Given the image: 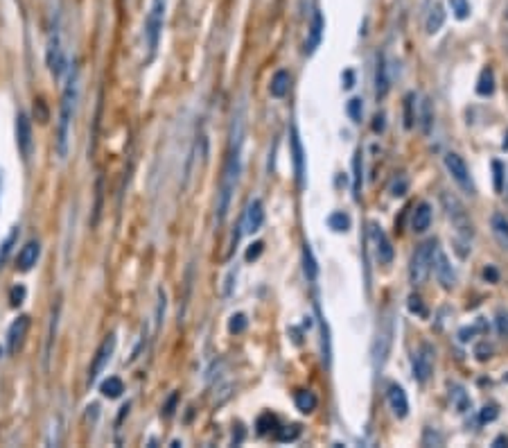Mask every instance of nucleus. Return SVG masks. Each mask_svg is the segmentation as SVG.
Segmentation results:
<instances>
[{
  "label": "nucleus",
  "instance_id": "nucleus-12",
  "mask_svg": "<svg viewBox=\"0 0 508 448\" xmlns=\"http://www.w3.org/2000/svg\"><path fill=\"white\" fill-rule=\"evenodd\" d=\"M291 161H294V174L298 179V186H305V149L301 143V136H298V129L291 127Z\"/></svg>",
  "mask_w": 508,
  "mask_h": 448
},
{
  "label": "nucleus",
  "instance_id": "nucleus-33",
  "mask_svg": "<svg viewBox=\"0 0 508 448\" xmlns=\"http://www.w3.org/2000/svg\"><path fill=\"white\" fill-rule=\"evenodd\" d=\"M420 118H422V131H424V134H429V129H431V104H429V100H424V102H422Z\"/></svg>",
  "mask_w": 508,
  "mask_h": 448
},
{
  "label": "nucleus",
  "instance_id": "nucleus-14",
  "mask_svg": "<svg viewBox=\"0 0 508 448\" xmlns=\"http://www.w3.org/2000/svg\"><path fill=\"white\" fill-rule=\"evenodd\" d=\"M28 328H30V317H28V315H21L19 319L12 321L10 330H7V351H10V353L19 351V346L23 344Z\"/></svg>",
  "mask_w": 508,
  "mask_h": 448
},
{
  "label": "nucleus",
  "instance_id": "nucleus-19",
  "mask_svg": "<svg viewBox=\"0 0 508 448\" xmlns=\"http://www.w3.org/2000/svg\"><path fill=\"white\" fill-rule=\"evenodd\" d=\"M289 84H291V77L287 71H276L271 77V84H269V93L273 97H285L289 93Z\"/></svg>",
  "mask_w": 508,
  "mask_h": 448
},
{
  "label": "nucleus",
  "instance_id": "nucleus-34",
  "mask_svg": "<svg viewBox=\"0 0 508 448\" xmlns=\"http://www.w3.org/2000/svg\"><path fill=\"white\" fill-rule=\"evenodd\" d=\"M348 113H351V118L355 122L362 120V100L360 97H353L351 102H348Z\"/></svg>",
  "mask_w": 508,
  "mask_h": 448
},
{
  "label": "nucleus",
  "instance_id": "nucleus-22",
  "mask_svg": "<svg viewBox=\"0 0 508 448\" xmlns=\"http://www.w3.org/2000/svg\"><path fill=\"white\" fill-rule=\"evenodd\" d=\"M294 403H296V408L301 412L310 414L316 408V396L310 392V389H298L296 396H294Z\"/></svg>",
  "mask_w": 508,
  "mask_h": 448
},
{
  "label": "nucleus",
  "instance_id": "nucleus-38",
  "mask_svg": "<svg viewBox=\"0 0 508 448\" xmlns=\"http://www.w3.org/2000/svg\"><path fill=\"white\" fill-rule=\"evenodd\" d=\"M298 433H301V430H298V426H291V430H285V433H280L278 437L282 439V442H287V439H296Z\"/></svg>",
  "mask_w": 508,
  "mask_h": 448
},
{
  "label": "nucleus",
  "instance_id": "nucleus-11",
  "mask_svg": "<svg viewBox=\"0 0 508 448\" xmlns=\"http://www.w3.org/2000/svg\"><path fill=\"white\" fill-rule=\"evenodd\" d=\"M371 240L375 245V256L382 265H389L393 261V247H391V240L387 238V234L382 231V227L378 222L371 224Z\"/></svg>",
  "mask_w": 508,
  "mask_h": 448
},
{
  "label": "nucleus",
  "instance_id": "nucleus-26",
  "mask_svg": "<svg viewBox=\"0 0 508 448\" xmlns=\"http://www.w3.org/2000/svg\"><path fill=\"white\" fill-rule=\"evenodd\" d=\"M447 5H449V10H452V14L459 21H465L470 16V12H472L468 0H447Z\"/></svg>",
  "mask_w": 508,
  "mask_h": 448
},
{
  "label": "nucleus",
  "instance_id": "nucleus-16",
  "mask_svg": "<svg viewBox=\"0 0 508 448\" xmlns=\"http://www.w3.org/2000/svg\"><path fill=\"white\" fill-rule=\"evenodd\" d=\"M39 256H41V245H39V240H30L28 245H25L21 252H19V270H23V272H30L32 268H35V265L39 263Z\"/></svg>",
  "mask_w": 508,
  "mask_h": 448
},
{
  "label": "nucleus",
  "instance_id": "nucleus-27",
  "mask_svg": "<svg viewBox=\"0 0 508 448\" xmlns=\"http://www.w3.org/2000/svg\"><path fill=\"white\" fill-rule=\"evenodd\" d=\"M495 91V77H493V71H484L481 73V80H479V86H477V93L479 95H490Z\"/></svg>",
  "mask_w": 508,
  "mask_h": 448
},
{
  "label": "nucleus",
  "instance_id": "nucleus-29",
  "mask_svg": "<svg viewBox=\"0 0 508 448\" xmlns=\"http://www.w3.org/2000/svg\"><path fill=\"white\" fill-rule=\"evenodd\" d=\"M303 261H305V277L310 279V281H314L316 279V261H314V256H312V249H310V245H305V249H303Z\"/></svg>",
  "mask_w": 508,
  "mask_h": 448
},
{
  "label": "nucleus",
  "instance_id": "nucleus-44",
  "mask_svg": "<svg viewBox=\"0 0 508 448\" xmlns=\"http://www.w3.org/2000/svg\"><path fill=\"white\" fill-rule=\"evenodd\" d=\"M499 444H506L508 446V437H497L495 442H493V446H499Z\"/></svg>",
  "mask_w": 508,
  "mask_h": 448
},
{
  "label": "nucleus",
  "instance_id": "nucleus-21",
  "mask_svg": "<svg viewBox=\"0 0 508 448\" xmlns=\"http://www.w3.org/2000/svg\"><path fill=\"white\" fill-rule=\"evenodd\" d=\"M443 23H445V10L440 5H434L427 16V23H424L427 25V32L429 35H436V32H440V28H443Z\"/></svg>",
  "mask_w": 508,
  "mask_h": 448
},
{
  "label": "nucleus",
  "instance_id": "nucleus-28",
  "mask_svg": "<svg viewBox=\"0 0 508 448\" xmlns=\"http://www.w3.org/2000/svg\"><path fill=\"white\" fill-rule=\"evenodd\" d=\"M353 170H355V174H353V190H355V199H360V195H362V152H357L355 154V161H353Z\"/></svg>",
  "mask_w": 508,
  "mask_h": 448
},
{
  "label": "nucleus",
  "instance_id": "nucleus-6",
  "mask_svg": "<svg viewBox=\"0 0 508 448\" xmlns=\"http://www.w3.org/2000/svg\"><path fill=\"white\" fill-rule=\"evenodd\" d=\"M445 168L449 172V177H452L456 184H459V188H463L465 193L472 195L474 193V184H472V177H470V168L468 163H465L459 154L449 152L445 154Z\"/></svg>",
  "mask_w": 508,
  "mask_h": 448
},
{
  "label": "nucleus",
  "instance_id": "nucleus-8",
  "mask_svg": "<svg viewBox=\"0 0 508 448\" xmlns=\"http://www.w3.org/2000/svg\"><path fill=\"white\" fill-rule=\"evenodd\" d=\"M431 270H434V277L440 286L445 290H452L456 286V272L452 268V263H449L447 254L436 245L434 249V263H431Z\"/></svg>",
  "mask_w": 508,
  "mask_h": 448
},
{
  "label": "nucleus",
  "instance_id": "nucleus-3",
  "mask_svg": "<svg viewBox=\"0 0 508 448\" xmlns=\"http://www.w3.org/2000/svg\"><path fill=\"white\" fill-rule=\"evenodd\" d=\"M434 249H436L434 240H427V243L416 247L411 263H409V279L413 286H420L427 281L429 272H431V263H434Z\"/></svg>",
  "mask_w": 508,
  "mask_h": 448
},
{
  "label": "nucleus",
  "instance_id": "nucleus-41",
  "mask_svg": "<svg viewBox=\"0 0 508 448\" xmlns=\"http://www.w3.org/2000/svg\"><path fill=\"white\" fill-rule=\"evenodd\" d=\"M411 310L416 312V310H418V315H422L424 310H422V306H420V299L418 297H411Z\"/></svg>",
  "mask_w": 508,
  "mask_h": 448
},
{
  "label": "nucleus",
  "instance_id": "nucleus-42",
  "mask_svg": "<svg viewBox=\"0 0 508 448\" xmlns=\"http://www.w3.org/2000/svg\"><path fill=\"white\" fill-rule=\"evenodd\" d=\"M484 277H486V279H490V281H497V272H495L493 268H486Z\"/></svg>",
  "mask_w": 508,
  "mask_h": 448
},
{
  "label": "nucleus",
  "instance_id": "nucleus-36",
  "mask_svg": "<svg viewBox=\"0 0 508 448\" xmlns=\"http://www.w3.org/2000/svg\"><path fill=\"white\" fill-rule=\"evenodd\" d=\"M497 328H499V333L508 337V315L506 312L497 315Z\"/></svg>",
  "mask_w": 508,
  "mask_h": 448
},
{
  "label": "nucleus",
  "instance_id": "nucleus-43",
  "mask_svg": "<svg viewBox=\"0 0 508 448\" xmlns=\"http://www.w3.org/2000/svg\"><path fill=\"white\" fill-rule=\"evenodd\" d=\"M346 88H353V73L351 71H346V84H344Z\"/></svg>",
  "mask_w": 508,
  "mask_h": 448
},
{
  "label": "nucleus",
  "instance_id": "nucleus-17",
  "mask_svg": "<svg viewBox=\"0 0 508 448\" xmlns=\"http://www.w3.org/2000/svg\"><path fill=\"white\" fill-rule=\"evenodd\" d=\"M431 218H434L431 206L427 202L418 204V206H416V211H413V218H411V229L416 231V234H424V231L429 229Z\"/></svg>",
  "mask_w": 508,
  "mask_h": 448
},
{
  "label": "nucleus",
  "instance_id": "nucleus-20",
  "mask_svg": "<svg viewBox=\"0 0 508 448\" xmlns=\"http://www.w3.org/2000/svg\"><path fill=\"white\" fill-rule=\"evenodd\" d=\"M375 91L378 97H384L389 93V73H387V64L382 57H378V68H375Z\"/></svg>",
  "mask_w": 508,
  "mask_h": 448
},
{
  "label": "nucleus",
  "instance_id": "nucleus-7",
  "mask_svg": "<svg viewBox=\"0 0 508 448\" xmlns=\"http://www.w3.org/2000/svg\"><path fill=\"white\" fill-rule=\"evenodd\" d=\"M411 367H413V378L418 383H427L431 378V371H434V346L420 344L418 351L413 353Z\"/></svg>",
  "mask_w": 508,
  "mask_h": 448
},
{
  "label": "nucleus",
  "instance_id": "nucleus-4",
  "mask_svg": "<svg viewBox=\"0 0 508 448\" xmlns=\"http://www.w3.org/2000/svg\"><path fill=\"white\" fill-rule=\"evenodd\" d=\"M163 21H165V0H152V7H149L145 19V41L149 50V59H152L158 50V41H161L163 35Z\"/></svg>",
  "mask_w": 508,
  "mask_h": 448
},
{
  "label": "nucleus",
  "instance_id": "nucleus-37",
  "mask_svg": "<svg viewBox=\"0 0 508 448\" xmlns=\"http://www.w3.org/2000/svg\"><path fill=\"white\" fill-rule=\"evenodd\" d=\"M260 254H262V243H255V245H251V249H248V252H246V261H255Z\"/></svg>",
  "mask_w": 508,
  "mask_h": 448
},
{
  "label": "nucleus",
  "instance_id": "nucleus-9",
  "mask_svg": "<svg viewBox=\"0 0 508 448\" xmlns=\"http://www.w3.org/2000/svg\"><path fill=\"white\" fill-rule=\"evenodd\" d=\"M16 145L25 161L32 156V147H35V138H32V122L25 113H19L16 118Z\"/></svg>",
  "mask_w": 508,
  "mask_h": 448
},
{
  "label": "nucleus",
  "instance_id": "nucleus-39",
  "mask_svg": "<svg viewBox=\"0 0 508 448\" xmlns=\"http://www.w3.org/2000/svg\"><path fill=\"white\" fill-rule=\"evenodd\" d=\"M497 417V408H493V405H490V408H484V412H481V421H493Z\"/></svg>",
  "mask_w": 508,
  "mask_h": 448
},
{
  "label": "nucleus",
  "instance_id": "nucleus-23",
  "mask_svg": "<svg viewBox=\"0 0 508 448\" xmlns=\"http://www.w3.org/2000/svg\"><path fill=\"white\" fill-rule=\"evenodd\" d=\"M321 37H323V16H321V12H314L312 35H310V44H307V53H314L316 46L321 44Z\"/></svg>",
  "mask_w": 508,
  "mask_h": 448
},
{
  "label": "nucleus",
  "instance_id": "nucleus-2",
  "mask_svg": "<svg viewBox=\"0 0 508 448\" xmlns=\"http://www.w3.org/2000/svg\"><path fill=\"white\" fill-rule=\"evenodd\" d=\"M77 71H70V77L66 82L63 95H61V109H59V124H57V154L59 159L68 156V145H70V129H72V118H75V106H77Z\"/></svg>",
  "mask_w": 508,
  "mask_h": 448
},
{
  "label": "nucleus",
  "instance_id": "nucleus-35",
  "mask_svg": "<svg viewBox=\"0 0 508 448\" xmlns=\"http://www.w3.org/2000/svg\"><path fill=\"white\" fill-rule=\"evenodd\" d=\"M407 186H409V184H407L404 177H400V181L395 179L393 186H391V195H393V197H402L407 193Z\"/></svg>",
  "mask_w": 508,
  "mask_h": 448
},
{
  "label": "nucleus",
  "instance_id": "nucleus-32",
  "mask_svg": "<svg viewBox=\"0 0 508 448\" xmlns=\"http://www.w3.org/2000/svg\"><path fill=\"white\" fill-rule=\"evenodd\" d=\"M16 236H19V229H12V234L10 236H7V240H5V243H3V249H0V265H3L5 263V259H7V254H10L12 252V245L16 243Z\"/></svg>",
  "mask_w": 508,
  "mask_h": 448
},
{
  "label": "nucleus",
  "instance_id": "nucleus-30",
  "mask_svg": "<svg viewBox=\"0 0 508 448\" xmlns=\"http://www.w3.org/2000/svg\"><path fill=\"white\" fill-rule=\"evenodd\" d=\"M328 224H330V229H335V231H348V227H351V218L344 213H332L328 218Z\"/></svg>",
  "mask_w": 508,
  "mask_h": 448
},
{
  "label": "nucleus",
  "instance_id": "nucleus-24",
  "mask_svg": "<svg viewBox=\"0 0 508 448\" xmlns=\"http://www.w3.org/2000/svg\"><path fill=\"white\" fill-rule=\"evenodd\" d=\"M452 403H454V408L459 410V412H465V410H470V408H472L470 396L465 394V389L459 387V385H454V387H452Z\"/></svg>",
  "mask_w": 508,
  "mask_h": 448
},
{
  "label": "nucleus",
  "instance_id": "nucleus-1",
  "mask_svg": "<svg viewBox=\"0 0 508 448\" xmlns=\"http://www.w3.org/2000/svg\"><path fill=\"white\" fill-rule=\"evenodd\" d=\"M244 136V115L240 111L235 118H233V134H231V149H228V159L224 165L222 172V181H219V193H217V222L222 224L226 220L228 209H231V199L233 193L237 188V179H240V170H242V163H240V154H242V138Z\"/></svg>",
  "mask_w": 508,
  "mask_h": 448
},
{
  "label": "nucleus",
  "instance_id": "nucleus-15",
  "mask_svg": "<svg viewBox=\"0 0 508 448\" xmlns=\"http://www.w3.org/2000/svg\"><path fill=\"white\" fill-rule=\"evenodd\" d=\"M389 405L398 419H404L409 414V398H407V392L400 385H391L389 387Z\"/></svg>",
  "mask_w": 508,
  "mask_h": 448
},
{
  "label": "nucleus",
  "instance_id": "nucleus-31",
  "mask_svg": "<svg viewBox=\"0 0 508 448\" xmlns=\"http://www.w3.org/2000/svg\"><path fill=\"white\" fill-rule=\"evenodd\" d=\"M244 328H246V317L242 312H237V315H233L231 317V321H228V330L231 333H244Z\"/></svg>",
  "mask_w": 508,
  "mask_h": 448
},
{
  "label": "nucleus",
  "instance_id": "nucleus-18",
  "mask_svg": "<svg viewBox=\"0 0 508 448\" xmlns=\"http://www.w3.org/2000/svg\"><path fill=\"white\" fill-rule=\"evenodd\" d=\"M490 229H493V236L497 240V245L508 252V218L502 213H493L490 218Z\"/></svg>",
  "mask_w": 508,
  "mask_h": 448
},
{
  "label": "nucleus",
  "instance_id": "nucleus-40",
  "mask_svg": "<svg viewBox=\"0 0 508 448\" xmlns=\"http://www.w3.org/2000/svg\"><path fill=\"white\" fill-rule=\"evenodd\" d=\"M493 168H495V188L497 190H502L504 186H502V165L499 163H493Z\"/></svg>",
  "mask_w": 508,
  "mask_h": 448
},
{
  "label": "nucleus",
  "instance_id": "nucleus-5",
  "mask_svg": "<svg viewBox=\"0 0 508 448\" xmlns=\"http://www.w3.org/2000/svg\"><path fill=\"white\" fill-rule=\"evenodd\" d=\"M115 344H118V339H115V335L111 333V335H106L102 339V344L97 346L93 364H90V371H88V387L95 385V380L102 376L106 367H109V362H111L113 353H115Z\"/></svg>",
  "mask_w": 508,
  "mask_h": 448
},
{
  "label": "nucleus",
  "instance_id": "nucleus-13",
  "mask_svg": "<svg viewBox=\"0 0 508 448\" xmlns=\"http://www.w3.org/2000/svg\"><path fill=\"white\" fill-rule=\"evenodd\" d=\"M264 222V206L260 199H253L251 204L246 206L244 211V218H242V231L244 234H255V231H260Z\"/></svg>",
  "mask_w": 508,
  "mask_h": 448
},
{
  "label": "nucleus",
  "instance_id": "nucleus-10",
  "mask_svg": "<svg viewBox=\"0 0 508 448\" xmlns=\"http://www.w3.org/2000/svg\"><path fill=\"white\" fill-rule=\"evenodd\" d=\"M48 66H50V73L55 75V77H61L63 75V71H66V50H63V46H61V39H59V35H55L50 37V44H48Z\"/></svg>",
  "mask_w": 508,
  "mask_h": 448
},
{
  "label": "nucleus",
  "instance_id": "nucleus-25",
  "mask_svg": "<svg viewBox=\"0 0 508 448\" xmlns=\"http://www.w3.org/2000/svg\"><path fill=\"white\" fill-rule=\"evenodd\" d=\"M102 394L104 396H109V398H118L122 392H124V385H122V380L120 378H115V376H111V378H106L104 383H102Z\"/></svg>",
  "mask_w": 508,
  "mask_h": 448
}]
</instances>
